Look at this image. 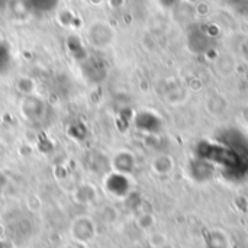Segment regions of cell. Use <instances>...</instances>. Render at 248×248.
Wrapping results in <instances>:
<instances>
[{
    "label": "cell",
    "instance_id": "obj_4",
    "mask_svg": "<svg viewBox=\"0 0 248 248\" xmlns=\"http://www.w3.org/2000/svg\"><path fill=\"white\" fill-rule=\"evenodd\" d=\"M163 1V4H166V6H171V4H174L177 0H161Z\"/></svg>",
    "mask_w": 248,
    "mask_h": 248
},
{
    "label": "cell",
    "instance_id": "obj_3",
    "mask_svg": "<svg viewBox=\"0 0 248 248\" xmlns=\"http://www.w3.org/2000/svg\"><path fill=\"white\" fill-rule=\"evenodd\" d=\"M9 65H10V52L7 46L0 41V76L9 70Z\"/></svg>",
    "mask_w": 248,
    "mask_h": 248
},
{
    "label": "cell",
    "instance_id": "obj_5",
    "mask_svg": "<svg viewBox=\"0 0 248 248\" xmlns=\"http://www.w3.org/2000/svg\"><path fill=\"white\" fill-rule=\"evenodd\" d=\"M6 1H7V0H0V4H4Z\"/></svg>",
    "mask_w": 248,
    "mask_h": 248
},
{
    "label": "cell",
    "instance_id": "obj_1",
    "mask_svg": "<svg viewBox=\"0 0 248 248\" xmlns=\"http://www.w3.org/2000/svg\"><path fill=\"white\" fill-rule=\"evenodd\" d=\"M137 126L147 132H155L160 128V121L150 112H142L137 118Z\"/></svg>",
    "mask_w": 248,
    "mask_h": 248
},
{
    "label": "cell",
    "instance_id": "obj_2",
    "mask_svg": "<svg viewBox=\"0 0 248 248\" xmlns=\"http://www.w3.org/2000/svg\"><path fill=\"white\" fill-rule=\"evenodd\" d=\"M28 1L29 6L36 12H49L58 3V0H28Z\"/></svg>",
    "mask_w": 248,
    "mask_h": 248
}]
</instances>
